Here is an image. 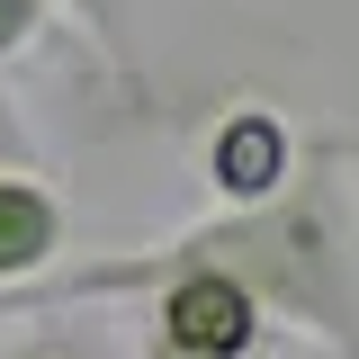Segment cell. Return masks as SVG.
Returning <instances> with one entry per match:
<instances>
[{"mask_svg": "<svg viewBox=\"0 0 359 359\" xmlns=\"http://www.w3.org/2000/svg\"><path fill=\"white\" fill-rule=\"evenodd\" d=\"M63 27H72V9H63V0H0V72H9V63H27V54H45Z\"/></svg>", "mask_w": 359, "mask_h": 359, "instance_id": "7", "label": "cell"}, {"mask_svg": "<svg viewBox=\"0 0 359 359\" xmlns=\"http://www.w3.org/2000/svg\"><path fill=\"white\" fill-rule=\"evenodd\" d=\"M63 9H72V27H81L90 63L126 90L135 108H153V90H144V72H135V54H126V0H63Z\"/></svg>", "mask_w": 359, "mask_h": 359, "instance_id": "6", "label": "cell"}, {"mask_svg": "<svg viewBox=\"0 0 359 359\" xmlns=\"http://www.w3.org/2000/svg\"><path fill=\"white\" fill-rule=\"evenodd\" d=\"M72 261V207L45 162H0V306L27 297L45 269Z\"/></svg>", "mask_w": 359, "mask_h": 359, "instance_id": "3", "label": "cell"}, {"mask_svg": "<svg viewBox=\"0 0 359 359\" xmlns=\"http://www.w3.org/2000/svg\"><path fill=\"white\" fill-rule=\"evenodd\" d=\"M171 261L233 269L278 314V332H297V341H314L332 359H359V144L341 126H314L297 171L269 198L216 207V216L162 233V243L63 261V269H45L27 297H9V314H27V306H108V297H135Z\"/></svg>", "mask_w": 359, "mask_h": 359, "instance_id": "1", "label": "cell"}, {"mask_svg": "<svg viewBox=\"0 0 359 359\" xmlns=\"http://www.w3.org/2000/svg\"><path fill=\"white\" fill-rule=\"evenodd\" d=\"M297 153H306V135L287 126L278 108L243 99V108H224L216 126H207L198 171H207V189H216V207H252V198H269L278 180L297 171Z\"/></svg>", "mask_w": 359, "mask_h": 359, "instance_id": "4", "label": "cell"}, {"mask_svg": "<svg viewBox=\"0 0 359 359\" xmlns=\"http://www.w3.org/2000/svg\"><path fill=\"white\" fill-rule=\"evenodd\" d=\"M9 323L18 332L0 341V359H117V341L81 306H27V314H9Z\"/></svg>", "mask_w": 359, "mask_h": 359, "instance_id": "5", "label": "cell"}, {"mask_svg": "<svg viewBox=\"0 0 359 359\" xmlns=\"http://www.w3.org/2000/svg\"><path fill=\"white\" fill-rule=\"evenodd\" d=\"M0 162H36V135H27V117H18V90L0 81Z\"/></svg>", "mask_w": 359, "mask_h": 359, "instance_id": "8", "label": "cell"}, {"mask_svg": "<svg viewBox=\"0 0 359 359\" xmlns=\"http://www.w3.org/2000/svg\"><path fill=\"white\" fill-rule=\"evenodd\" d=\"M144 332L135 359H269L278 351V314L216 261H171L135 287Z\"/></svg>", "mask_w": 359, "mask_h": 359, "instance_id": "2", "label": "cell"}]
</instances>
